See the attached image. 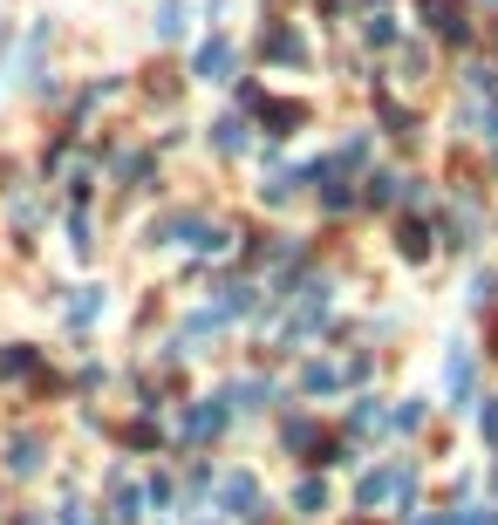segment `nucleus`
Masks as SVG:
<instances>
[{
	"instance_id": "11",
	"label": "nucleus",
	"mask_w": 498,
	"mask_h": 525,
	"mask_svg": "<svg viewBox=\"0 0 498 525\" xmlns=\"http://www.w3.org/2000/svg\"><path fill=\"white\" fill-rule=\"evenodd\" d=\"M383 423H389V410L376 396H355V410H348V430H355V437H376Z\"/></svg>"
},
{
	"instance_id": "12",
	"label": "nucleus",
	"mask_w": 498,
	"mask_h": 525,
	"mask_svg": "<svg viewBox=\"0 0 498 525\" xmlns=\"http://www.w3.org/2000/svg\"><path fill=\"white\" fill-rule=\"evenodd\" d=\"M219 294H226V300H219V314H226V321H232V314H253V307H260V287H253V280H232V287H219Z\"/></svg>"
},
{
	"instance_id": "22",
	"label": "nucleus",
	"mask_w": 498,
	"mask_h": 525,
	"mask_svg": "<svg viewBox=\"0 0 498 525\" xmlns=\"http://www.w3.org/2000/svg\"><path fill=\"white\" fill-rule=\"evenodd\" d=\"M28 369H35V348H21V341L0 348V382H14V375H28Z\"/></svg>"
},
{
	"instance_id": "3",
	"label": "nucleus",
	"mask_w": 498,
	"mask_h": 525,
	"mask_svg": "<svg viewBox=\"0 0 498 525\" xmlns=\"http://www.w3.org/2000/svg\"><path fill=\"white\" fill-rule=\"evenodd\" d=\"M226 416H232L226 396H205V403H192V410H185V423H178V430H185V444H212V437L226 430Z\"/></svg>"
},
{
	"instance_id": "8",
	"label": "nucleus",
	"mask_w": 498,
	"mask_h": 525,
	"mask_svg": "<svg viewBox=\"0 0 498 525\" xmlns=\"http://www.w3.org/2000/svg\"><path fill=\"white\" fill-rule=\"evenodd\" d=\"M267 62H280V69H301V62H307V41L294 35V28H273V35H267Z\"/></svg>"
},
{
	"instance_id": "1",
	"label": "nucleus",
	"mask_w": 498,
	"mask_h": 525,
	"mask_svg": "<svg viewBox=\"0 0 498 525\" xmlns=\"http://www.w3.org/2000/svg\"><path fill=\"white\" fill-rule=\"evenodd\" d=\"M444 396H451V410H471V403H478V355H471L464 341L444 355Z\"/></svg>"
},
{
	"instance_id": "23",
	"label": "nucleus",
	"mask_w": 498,
	"mask_h": 525,
	"mask_svg": "<svg viewBox=\"0 0 498 525\" xmlns=\"http://www.w3.org/2000/svg\"><path fill=\"white\" fill-rule=\"evenodd\" d=\"M294 505H301L307 519H314V512L328 505V485H321V478H301V485H294Z\"/></svg>"
},
{
	"instance_id": "25",
	"label": "nucleus",
	"mask_w": 498,
	"mask_h": 525,
	"mask_svg": "<svg viewBox=\"0 0 498 525\" xmlns=\"http://www.w3.org/2000/svg\"><path fill=\"white\" fill-rule=\"evenodd\" d=\"M471 300L492 307V300H498V273H478V280H471Z\"/></svg>"
},
{
	"instance_id": "18",
	"label": "nucleus",
	"mask_w": 498,
	"mask_h": 525,
	"mask_svg": "<svg viewBox=\"0 0 498 525\" xmlns=\"http://www.w3.org/2000/svg\"><path fill=\"white\" fill-rule=\"evenodd\" d=\"M212 144L226 150V157H239V150H246V116H219V123H212Z\"/></svg>"
},
{
	"instance_id": "15",
	"label": "nucleus",
	"mask_w": 498,
	"mask_h": 525,
	"mask_svg": "<svg viewBox=\"0 0 498 525\" xmlns=\"http://www.w3.org/2000/svg\"><path fill=\"white\" fill-rule=\"evenodd\" d=\"M185 28H192V7H185V0H164V7H157V41H178Z\"/></svg>"
},
{
	"instance_id": "26",
	"label": "nucleus",
	"mask_w": 498,
	"mask_h": 525,
	"mask_svg": "<svg viewBox=\"0 0 498 525\" xmlns=\"http://www.w3.org/2000/svg\"><path fill=\"white\" fill-rule=\"evenodd\" d=\"M69 246H76V253H89V219H82V205L69 212Z\"/></svg>"
},
{
	"instance_id": "7",
	"label": "nucleus",
	"mask_w": 498,
	"mask_h": 525,
	"mask_svg": "<svg viewBox=\"0 0 498 525\" xmlns=\"http://www.w3.org/2000/svg\"><path fill=\"white\" fill-rule=\"evenodd\" d=\"M396 253L417 266V260H430V225L423 219H396Z\"/></svg>"
},
{
	"instance_id": "19",
	"label": "nucleus",
	"mask_w": 498,
	"mask_h": 525,
	"mask_svg": "<svg viewBox=\"0 0 498 525\" xmlns=\"http://www.w3.org/2000/svg\"><path fill=\"white\" fill-rule=\"evenodd\" d=\"M267 396H273V382H260V375H246V382H232L226 389V403H239V410H260Z\"/></svg>"
},
{
	"instance_id": "2",
	"label": "nucleus",
	"mask_w": 498,
	"mask_h": 525,
	"mask_svg": "<svg viewBox=\"0 0 498 525\" xmlns=\"http://www.w3.org/2000/svg\"><path fill=\"white\" fill-rule=\"evenodd\" d=\"M219 512L260 519V478H253V471H226V478H219Z\"/></svg>"
},
{
	"instance_id": "9",
	"label": "nucleus",
	"mask_w": 498,
	"mask_h": 525,
	"mask_svg": "<svg viewBox=\"0 0 498 525\" xmlns=\"http://www.w3.org/2000/svg\"><path fill=\"white\" fill-rule=\"evenodd\" d=\"M110 519L116 525H137V519H144V491L130 485V478H116V485H110Z\"/></svg>"
},
{
	"instance_id": "10",
	"label": "nucleus",
	"mask_w": 498,
	"mask_h": 525,
	"mask_svg": "<svg viewBox=\"0 0 498 525\" xmlns=\"http://www.w3.org/2000/svg\"><path fill=\"white\" fill-rule=\"evenodd\" d=\"M396 471H403V464H383V471H369V478H362V491H355V505H362V512H376L389 491H396Z\"/></svg>"
},
{
	"instance_id": "28",
	"label": "nucleus",
	"mask_w": 498,
	"mask_h": 525,
	"mask_svg": "<svg viewBox=\"0 0 498 525\" xmlns=\"http://www.w3.org/2000/svg\"><path fill=\"white\" fill-rule=\"evenodd\" d=\"M62 525H89V512H82L76 498H69V505H62Z\"/></svg>"
},
{
	"instance_id": "27",
	"label": "nucleus",
	"mask_w": 498,
	"mask_h": 525,
	"mask_svg": "<svg viewBox=\"0 0 498 525\" xmlns=\"http://www.w3.org/2000/svg\"><path fill=\"white\" fill-rule=\"evenodd\" d=\"M478 423H485V437L498 444V396H478Z\"/></svg>"
},
{
	"instance_id": "24",
	"label": "nucleus",
	"mask_w": 498,
	"mask_h": 525,
	"mask_svg": "<svg viewBox=\"0 0 498 525\" xmlns=\"http://www.w3.org/2000/svg\"><path fill=\"white\" fill-rule=\"evenodd\" d=\"M471 116L485 123V137H492V144H498V89H485V103H478V110H471Z\"/></svg>"
},
{
	"instance_id": "14",
	"label": "nucleus",
	"mask_w": 498,
	"mask_h": 525,
	"mask_svg": "<svg viewBox=\"0 0 498 525\" xmlns=\"http://www.w3.org/2000/svg\"><path fill=\"white\" fill-rule=\"evenodd\" d=\"M7 471H14V478L41 471V437H14V444H7Z\"/></svg>"
},
{
	"instance_id": "16",
	"label": "nucleus",
	"mask_w": 498,
	"mask_h": 525,
	"mask_svg": "<svg viewBox=\"0 0 498 525\" xmlns=\"http://www.w3.org/2000/svg\"><path fill=\"white\" fill-rule=\"evenodd\" d=\"M362 41H369V48H396V41H403V21H396V14H369V21H362Z\"/></svg>"
},
{
	"instance_id": "13",
	"label": "nucleus",
	"mask_w": 498,
	"mask_h": 525,
	"mask_svg": "<svg viewBox=\"0 0 498 525\" xmlns=\"http://www.w3.org/2000/svg\"><path fill=\"white\" fill-rule=\"evenodd\" d=\"M342 382H348V375L335 369V362H307V369H301V389H307V396H328V389H342Z\"/></svg>"
},
{
	"instance_id": "20",
	"label": "nucleus",
	"mask_w": 498,
	"mask_h": 525,
	"mask_svg": "<svg viewBox=\"0 0 498 525\" xmlns=\"http://www.w3.org/2000/svg\"><path fill=\"white\" fill-rule=\"evenodd\" d=\"M376 103H383L389 137H410V130H417V116H410V110H396V96H389V89H376Z\"/></svg>"
},
{
	"instance_id": "6",
	"label": "nucleus",
	"mask_w": 498,
	"mask_h": 525,
	"mask_svg": "<svg viewBox=\"0 0 498 525\" xmlns=\"http://www.w3.org/2000/svg\"><path fill=\"white\" fill-rule=\"evenodd\" d=\"M253 116L267 123V137H294V130L307 123V110H301V103H273V96H260V103H253Z\"/></svg>"
},
{
	"instance_id": "21",
	"label": "nucleus",
	"mask_w": 498,
	"mask_h": 525,
	"mask_svg": "<svg viewBox=\"0 0 498 525\" xmlns=\"http://www.w3.org/2000/svg\"><path fill=\"white\" fill-rule=\"evenodd\" d=\"M389 430H396V437H410V430H423V403H417V396H403V403L389 410Z\"/></svg>"
},
{
	"instance_id": "4",
	"label": "nucleus",
	"mask_w": 498,
	"mask_h": 525,
	"mask_svg": "<svg viewBox=\"0 0 498 525\" xmlns=\"http://www.w3.org/2000/svg\"><path fill=\"white\" fill-rule=\"evenodd\" d=\"M417 14H423V28H430V35H444V41H471V14H464L458 0H417Z\"/></svg>"
},
{
	"instance_id": "5",
	"label": "nucleus",
	"mask_w": 498,
	"mask_h": 525,
	"mask_svg": "<svg viewBox=\"0 0 498 525\" xmlns=\"http://www.w3.org/2000/svg\"><path fill=\"white\" fill-rule=\"evenodd\" d=\"M232 62H239L232 41L226 35H205V41H198V55H192V75H198V82H232Z\"/></svg>"
},
{
	"instance_id": "17",
	"label": "nucleus",
	"mask_w": 498,
	"mask_h": 525,
	"mask_svg": "<svg viewBox=\"0 0 498 525\" xmlns=\"http://www.w3.org/2000/svg\"><path fill=\"white\" fill-rule=\"evenodd\" d=\"M103 307H110V294H103V287H76V300H69V321H76V328H89Z\"/></svg>"
}]
</instances>
